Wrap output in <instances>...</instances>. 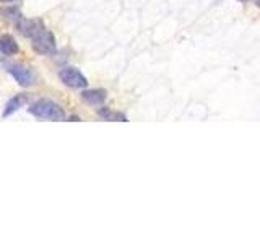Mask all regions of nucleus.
I'll use <instances>...</instances> for the list:
<instances>
[{
    "label": "nucleus",
    "instance_id": "nucleus-10",
    "mask_svg": "<svg viewBox=\"0 0 260 244\" xmlns=\"http://www.w3.org/2000/svg\"><path fill=\"white\" fill-rule=\"evenodd\" d=\"M5 15H8L7 18L10 20V21H16L18 23L21 20V13L18 8H8V10H5Z\"/></svg>",
    "mask_w": 260,
    "mask_h": 244
},
{
    "label": "nucleus",
    "instance_id": "nucleus-2",
    "mask_svg": "<svg viewBox=\"0 0 260 244\" xmlns=\"http://www.w3.org/2000/svg\"><path fill=\"white\" fill-rule=\"evenodd\" d=\"M32 41V49L35 52L41 54V55H49L55 52V38L51 31H47L46 28L43 31H39L36 36L31 38Z\"/></svg>",
    "mask_w": 260,
    "mask_h": 244
},
{
    "label": "nucleus",
    "instance_id": "nucleus-8",
    "mask_svg": "<svg viewBox=\"0 0 260 244\" xmlns=\"http://www.w3.org/2000/svg\"><path fill=\"white\" fill-rule=\"evenodd\" d=\"M24 103H26V96H24V95H18V96L12 98V100L5 104V109H4V117L12 116V114L18 111V109L21 108V106H23Z\"/></svg>",
    "mask_w": 260,
    "mask_h": 244
},
{
    "label": "nucleus",
    "instance_id": "nucleus-6",
    "mask_svg": "<svg viewBox=\"0 0 260 244\" xmlns=\"http://www.w3.org/2000/svg\"><path fill=\"white\" fill-rule=\"evenodd\" d=\"M81 100L89 106H101L106 100V92L103 89H85L81 93Z\"/></svg>",
    "mask_w": 260,
    "mask_h": 244
},
{
    "label": "nucleus",
    "instance_id": "nucleus-5",
    "mask_svg": "<svg viewBox=\"0 0 260 244\" xmlns=\"http://www.w3.org/2000/svg\"><path fill=\"white\" fill-rule=\"evenodd\" d=\"M16 26H18V31L21 33V35L26 36V38L36 36L39 31L44 29V24L39 18H23V20L18 21Z\"/></svg>",
    "mask_w": 260,
    "mask_h": 244
},
{
    "label": "nucleus",
    "instance_id": "nucleus-7",
    "mask_svg": "<svg viewBox=\"0 0 260 244\" xmlns=\"http://www.w3.org/2000/svg\"><path fill=\"white\" fill-rule=\"evenodd\" d=\"M0 52L4 55H15L18 52V43H16L13 36L10 35L0 36Z\"/></svg>",
    "mask_w": 260,
    "mask_h": 244
},
{
    "label": "nucleus",
    "instance_id": "nucleus-1",
    "mask_svg": "<svg viewBox=\"0 0 260 244\" xmlns=\"http://www.w3.org/2000/svg\"><path fill=\"white\" fill-rule=\"evenodd\" d=\"M29 112L38 119H49V120H63L65 111L60 104L52 100H38L29 106Z\"/></svg>",
    "mask_w": 260,
    "mask_h": 244
},
{
    "label": "nucleus",
    "instance_id": "nucleus-3",
    "mask_svg": "<svg viewBox=\"0 0 260 244\" xmlns=\"http://www.w3.org/2000/svg\"><path fill=\"white\" fill-rule=\"evenodd\" d=\"M59 78L60 81L69 88H75V89H81L88 85L86 77L81 73L80 70H77L75 67H63L59 72Z\"/></svg>",
    "mask_w": 260,
    "mask_h": 244
},
{
    "label": "nucleus",
    "instance_id": "nucleus-4",
    "mask_svg": "<svg viewBox=\"0 0 260 244\" xmlns=\"http://www.w3.org/2000/svg\"><path fill=\"white\" fill-rule=\"evenodd\" d=\"M7 72L15 78V81L20 86H31L35 83V73L29 70V67L23 64H8Z\"/></svg>",
    "mask_w": 260,
    "mask_h": 244
},
{
    "label": "nucleus",
    "instance_id": "nucleus-9",
    "mask_svg": "<svg viewBox=\"0 0 260 244\" xmlns=\"http://www.w3.org/2000/svg\"><path fill=\"white\" fill-rule=\"evenodd\" d=\"M98 114H100V117H101V119H104V120H109V122H117V120H120V122H125V120H127V117H125L122 112L112 111V109H109V108L100 109V111H98Z\"/></svg>",
    "mask_w": 260,
    "mask_h": 244
}]
</instances>
